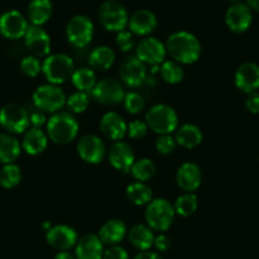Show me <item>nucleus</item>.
Wrapping results in <instances>:
<instances>
[{
  "mask_svg": "<svg viewBox=\"0 0 259 259\" xmlns=\"http://www.w3.org/2000/svg\"><path fill=\"white\" fill-rule=\"evenodd\" d=\"M54 12L51 0H31L28 4V18L31 24L44 26L50 21Z\"/></svg>",
  "mask_w": 259,
  "mask_h": 259,
  "instance_id": "28",
  "label": "nucleus"
},
{
  "mask_svg": "<svg viewBox=\"0 0 259 259\" xmlns=\"http://www.w3.org/2000/svg\"><path fill=\"white\" fill-rule=\"evenodd\" d=\"M177 145L182 146L184 149H194L197 148L203 140L202 131L198 126L193 123H184L183 126L178 127L176 133Z\"/></svg>",
  "mask_w": 259,
  "mask_h": 259,
  "instance_id": "26",
  "label": "nucleus"
},
{
  "mask_svg": "<svg viewBox=\"0 0 259 259\" xmlns=\"http://www.w3.org/2000/svg\"><path fill=\"white\" fill-rule=\"evenodd\" d=\"M103 259H128V253L126 249L119 245H111L104 249Z\"/></svg>",
  "mask_w": 259,
  "mask_h": 259,
  "instance_id": "43",
  "label": "nucleus"
},
{
  "mask_svg": "<svg viewBox=\"0 0 259 259\" xmlns=\"http://www.w3.org/2000/svg\"><path fill=\"white\" fill-rule=\"evenodd\" d=\"M231 3H240V0H229Z\"/></svg>",
  "mask_w": 259,
  "mask_h": 259,
  "instance_id": "50",
  "label": "nucleus"
},
{
  "mask_svg": "<svg viewBox=\"0 0 259 259\" xmlns=\"http://www.w3.org/2000/svg\"><path fill=\"white\" fill-rule=\"evenodd\" d=\"M33 103L39 111L45 113H56L64 106H66V96L59 85L44 84L34 91Z\"/></svg>",
  "mask_w": 259,
  "mask_h": 259,
  "instance_id": "7",
  "label": "nucleus"
},
{
  "mask_svg": "<svg viewBox=\"0 0 259 259\" xmlns=\"http://www.w3.org/2000/svg\"><path fill=\"white\" fill-rule=\"evenodd\" d=\"M89 102H91V96L84 92H75L71 94L69 98H66V107L69 108L70 113H83L88 108Z\"/></svg>",
  "mask_w": 259,
  "mask_h": 259,
  "instance_id": "37",
  "label": "nucleus"
},
{
  "mask_svg": "<svg viewBox=\"0 0 259 259\" xmlns=\"http://www.w3.org/2000/svg\"><path fill=\"white\" fill-rule=\"evenodd\" d=\"M46 134L52 143L65 145L76 139L79 123L70 112H56L47 121Z\"/></svg>",
  "mask_w": 259,
  "mask_h": 259,
  "instance_id": "2",
  "label": "nucleus"
},
{
  "mask_svg": "<svg viewBox=\"0 0 259 259\" xmlns=\"http://www.w3.org/2000/svg\"><path fill=\"white\" fill-rule=\"evenodd\" d=\"M116 60V54L113 50L108 46H98L96 49L92 50L89 54L88 62L93 70H108L112 68V65L114 64Z\"/></svg>",
  "mask_w": 259,
  "mask_h": 259,
  "instance_id": "29",
  "label": "nucleus"
},
{
  "mask_svg": "<svg viewBox=\"0 0 259 259\" xmlns=\"http://www.w3.org/2000/svg\"><path fill=\"white\" fill-rule=\"evenodd\" d=\"M119 79L130 88H138L146 80V66L136 56H128L119 66Z\"/></svg>",
  "mask_w": 259,
  "mask_h": 259,
  "instance_id": "13",
  "label": "nucleus"
},
{
  "mask_svg": "<svg viewBox=\"0 0 259 259\" xmlns=\"http://www.w3.org/2000/svg\"><path fill=\"white\" fill-rule=\"evenodd\" d=\"M246 109H248L250 113L258 114L259 113V93L253 92V93H249L248 98L245 102Z\"/></svg>",
  "mask_w": 259,
  "mask_h": 259,
  "instance_id": "45",
  "label": "nucleus"
},
{
  "mask_svg": "<svg viewBox=\"0 0 259 259\" xmlns=\"http://www.w3.org/2000/svg\"><path fill=\"white\" fill-rule=\"evenodd\" d=\"M21 153V143L12 134H0V163H14L19 158Z\"/></svg>",
  "mask_w": 259,
  "mask_h": 259,
  "instance_id": "30",
  "label": "nucleus"
},
{
  "mask_svg": "<svg viewBox=\"0 0 259 259\" xmlns=\"http://www.w3.org/2000/svg\"><path fill=\"white\" fill-rule=\"evenodd\" d=\"M134 259H163L158 253L150 250H144L139 253Z\"/></svg>",
  "mask_w": 259,
  "mask_h": 259,
  "instance_id": "47",
  "label": "nucleus"
},
{
  "mask_svg": "<svg viewBox=\"0 0 259 259\" xmlns=\"http://www.w3.org/2000/svg\"><path fill=\"white\" fill-rule=\"evenodd\" d=\"M94 24L91 18L83 14L74 16L66 26V38L76 49H84L92 42Z\"/></svg>",
  "mask_w": 259,
  "mask_h": 259,
  "instance_id": "9",
  "label": "nucleus"
},
{
  "mask_svg": "<svg viewBox=\"0 0 259 259\" xmlns=\"http://www.w3.org/2000/svg\"><path fill=\"white\" fill-rule=\"evenodd\" d=\"M160 75L168 84H178L183 80L184 70L179 62L174 60H166L160 66Z\"/></svg>",
  "mask_w": 259,
  "mask_h": 259,
  "instance_id": "35",
  "label": "nucleus"
},
{
  "mask_svg": "<svg viewBox=\"0 0 259 259\" xmlns=\"http://www.w3.org/2000/svg\"><path fill=\"white\" fill-rule=\"evenodd\" d=\"M28 26L26 17L18 11H8L0 16V34L8 39L23 38Z\"/></svg>",
  "mask_w": 259,
  "mask_h": 259,
  "instance_id": "15",
  "label": "nucleus"
},
{
  "mask_svg": "<svg viewBox=\"0 0 259 259\" xmlns=\"http://www.w3.org/2000/svg\"><path fill=\"white\" fill-rule=\"evenodd\" d=\"M176 181L179 188L193 193L202 183V171L197 164L183 163L177 170Z\"/></svg>",
  "mask_w": 259,
  "mask_h": 259,
  "instance_id": "20",
  "label": "nucleus"
},
{
  "mask_svg": "<svg viewBox=\"0 0 259 259\" xmlns=\"http://www.w3.org/2000/svg\"><path fill=\"white\" fill-rule=\"evenodd\" d=\"M246 6L254 12L259 13V0H246Z\"/></svg>",
  "mask_w": 259,
  "mask_h": 259,
  "instance_id": "49",
  "label": "nucleus"
},
{
  "mask_svg": "<svg viewBox=\"0 0 259 259\" xmlns=\"http://www.w3.org/2000/svg\"><path fill=\"white\" fill-rule=\"evenodd\" d=\"M99 128L102 134L113 143L122 140L127 134V123L124 122L123 117L112 111L103 114L99 122Z\"/></svg>",
  "mask_w": 259,
  "mask_h": 259,
  "instance_id": "21",
  "label": "nucleus"
},
{
  "mask_svg": "<svg viewBox=\"0 0 259 259\" xmlns=\"http://www.w3.org/2000/svg\"><path fill=\"white\" fill-rule=\"evenodd\" d=\"M253 22L251 9L244 3H234L225 14V23L231 32L243 33L248 31Z\"/></svg>",
  "mask_w": 259,
  "mask_h": 259,
  "instance_id": "18",
  "label": "nucleus"
},
{
  "mask_svg": "<svg viewBox=\"0 0 259 259\" xmlns=\"http://www.w3.org/2000/svg\"><path fill=\"white\" fill-rule=\"evenodd\" d=\"M98 18L106 31L118 33L128 26L130 17L127 9L119 2L106 0L99 7Z\"/></svg>",
  "mask_w": 259,
  "mask_h": 259,
  "instance_id": "6",
  "label": "nucleus"
},
{
  "mask_svg": "<svg viewBox=\"0 0 259 259\" xmlns=\"http://www.w3.org/2000/svg\"><path fill=\"white\" fill-rule=\"evenodd\" d=\"M148 124L146 122L140 121V119H135V121L130 122L127 124V135H128L130 139L133 140H141L146 136L148 134Z\"/></svg>",
  "mask_w": 259,
  "mask_h": 259,
  "instance_id": "41",
  "label": "nucleus"
},
{
  "mask_svg": "<svg viewBox=\"0 0 259 259\" xmlns=\"http://www.w3.org/2000/svg\"><path fill=\"white\" fill-rule=\"evenodd\" d=\"M235 85L244 93H253L259 89V66L254 62H244L235 73Z\"/></svg>",
  "mask_w": 259,
  "mask_h": 259,
  "instance_id": "22",
  "label": "nucleus"
},
{
  "mask_svg": "<svg viewBox=\"0 0 259 259\" xmlns=\"http://www.w3.org/2000/svg\"><path fill=\"white\" fill-rule=\"evenodd\" d=\"M155 148L158 153L161 154V155H170L176 150L177 141L170 134L159 135V138L155 141Z\"/></svg>",
  "mask_w": 259,
  "mask_h": 259,
  "instance_id": "40",
  "label": "nucleus"
},
{
  "mask_svg": "<svg viewBox=\"0 0 259 259\" xmlns=\"http://www.w3.org/2000/svg\"><path fill=\"white\" fill-rule=\"evenodd\" d=\"M146 206V225L155 231L168 230L176 218L174 206L165 198H155Z\"/></svg>",
  "mask_w": 259,
  "mask_h": 259,
  "instance_id": "5",
  "label": "nucleus"
},
{
  "mask_svg": "<svg viewBox=\"0 0 259 259\" xmlns=\"http://www.w3.org/2000/svg\"><path fill=\"white\" fill-rule=\"evenodd\" d=\"M75 65L73 59L65 54H54L45 57L42 62V74L50 84L60 85L71 79Z\"/></svg>",
  "mask_w": 259,
  "mask_h": 259,
  "instance_id": "3",
  "label": "nucleus"
},
{
  "mask_svg": "<svg viewBox=\"0 0 259 259\" xmlns=\"http://www.w3.org/2000/svg\"><path fill=\"white\" fill-rule=\"evenodd\" d=\"M24 44L36 57H47L51 52V37L42 26L29 24L24 34Z\"/></svg>",
  "mask_w": 259,
  "mask_h": 259,
  "instance_id": "14",
  "label": "nucleus"
},
{
  "mask_svg": "<svg viewBox=\"0 0 259 259\" xmlns=\"http://www.w3.org/2000/svg\"><path fill=\"white\" fill-rule=\"evenodd\" d=\"M46 240L57 250H69L78 243V233L71 226L60 224L51 226L46 233Z\"/></svg>",
  "mask_w": 259,
  "mask_h": 259,
  "instance_id": "17",
  "label": "nucleus"
},
{
  "mask_svg": "<svg viewBox=\"0 0 259 259\" xmlns=\"http://www.w3.org/2000/svg\"><path fill=\"white\" fill-rule=\"evenodd\" d=\"M154 246H155L156 250L159 251H168L171 246V241L165 234H159L158 236H155Z\"/></svg>",
  "mask_w": 259,
  "mask_h": 259,
  "instance_id": "46",
  "label": "nucleus"
},
{
  "mask_svg": "<svg viewBox=\"0 0 259 259\" xmlns=\"http://www.w3.org/2000/svg\"><path fill=\"white\" fill-rule=\"evenodd\" d=\"M29 114L22 106L9 103L0 109V126L12 135L24 134L29 128Z\"/></svg>",
  "mask_w": 259,
  "mask_h": 259,
  "instance_id": "8",
  "label": "nucleus"
},
{
  "mask_svg": "<svg viewBox=\"0 0 259 259\" xmlns=\"http://www.w3.org/2000/svg\"><path fill=\"white\" fill-rule=\"evenodd\" d=\"M22 181V170L17 164H4L0 169V186L6 189H12Z\"/></svg>",
  "mask_w": 259,
  "mask_h": 259,
  "instance_id": "36",
  "label": "nucleus"
},
{
  "mask_svg": "<svg viewBox=\"0 0 259 259\" xmlns=\"http://www.w3.org/2000/svg\"><path fill=\"white\" fill-rule=\"evenodd\" d=\"M71 83L79 92L91 94L97 84V75L92 68L75 69L71 76Z\"/></svg>",
  "mask_w": 259,
  "mask_h": 259,
  "instance_id": "32",
  "label": "nucleus"
},
{
  "mask_svg": "<svg viewBox=\"0 0 259 259\" xmlns=\"http://www.w3.org/2000/svg\"><path fill=\"white\" fill-rule=\"evenodd\" d=\"M78 154L88 164H99L104 160L107 155V148L104 141L97 135H84L79 139Z\"/></svg>",
  "mask_w": 259,
  "mask_h": 259,
  "instance_id": "12",
  "label": "nucleus"
},
{
  "mask_svg": "<svg viewBox=\"0 0 259 259\" xmlns=\"http://www.w3.org/2000/svg\"><path fill=\"white\" fill-rule=\"evenodd\" d=\"M127 226L119 219L107 220L99 229L98 236L106 245H118L127 235Z\"/></svg>",
  "mask_w": 259,
  "mask_h": 259,
  "instance_id": "25",
  "label": "nucleus"
},
{
  "mask_svg": "<svg viewBox=\"0 0 259 259\" xmlns=\"http://www.w3.org/2000/svg\"><path fill=\"white\" fill-rule=\"evenodd\" d=\"M127 236H128L130 243L133 244L134 248L141 251L150 250L151 246L154 245V240H155L153 229L149 228L148 225H144V224L134 225L127 233Z\"/></svg>",
  "mask_w": 259,
  "mask_h": 259,
  "instance_id": "27",
  "label": "nucleus"
},
{
  "mask_svg": "<svg viewBox=\"0 0 259 259\" xmlns=\"http://www.w3.org/2000/svg\"><path fill=\"white\" fill-rule=\"evenodd\" d=\"M55 259H76V256L74 254H71L69 250H60L55 255Z\"/></svg>",
  "mask_w": 259,
  "mask_h": 259,
  "instance_id": "48",
  "label": "nucleus"
},
{
  "mask_svg": "<svg viewBox=\"0 0 259 259\" xmlns=\"http://www.w3.org/2000/svg\"><path fill=\"white\" fill-rule=\"evenodd\" d=\"M21 145L22 150H24L29 155H39L46 150L47 145H49V136L42 128L29 127L23 134Z\"/></svg>",
  "mask_w": 259,
  "mask_h": 259,
  "instance_id": "24",
  "label": "nucleus"
},
{
  "mask_svg": "<svg viewBox=\"0 0 259 259\" xmlns=\"http://www.w3.org/2000/svg\"><path fill=\"white\" fill-rule=\"evenodd\" d=\"M156 26H158V18L155 14L148 9H140L130 17L127 27L134 36L148 37L155 31Z\"/></svg>",
  "mask_w": 259,
  "mask_h": 259,
  "instance_id": "19",
  "label": "nucleus"
},
{
  "mask_svg": "<svg viewBox=\"0 0 259 259\" xmlns=\"http://www.w3.org/2000/svg\"><path fill=\"white\" fill-rule=\"evenodd\" d=\"M173 206L176 215L182 216V218H189V216L196 212L198 207L197 196L192 193V192H186V193L177 198Z\"/></svg>",
  "mask_w": 259,
  "mask_h": 259,
  "instance_id": "33",
  "label": "nucleus"
},
{
  "mask_svg": "<svg viewBox=\"0 0 259 259\" xmlns=\"http://www.w3.org/2000/svg\"><path fill=\"white\" fill-rule=\"evenodd\" d=\"M116 45L123 52H130L131 50H134L136 47L134 34L130 31H124V29L117 33Z\"/></svg>",
  "mask_w": 259,
  "mask_h": 259,
  "instance_id": "42",
  "label": "nucleus"
},
{
  "mask_svg": "<svg viewBox=\"0 0 259 259\" xmlns=\"http://www.w3.org/2000/svg\"><path fill=\"white\" fill-rule=\"evenodd\" d=\"M166 54L171 60L183 65H191L197 61L201 56L200 41L193 33L187 31H178L168 37L165 44Z\"/></svg>",
  "mask_w": 259,
  "mask_h": 259,
  "instance_id": "1",
  "label": "nucleus"
},
{
  "mask_svg": "<svg viewBox=\"0 0 259 259\" xmlns=\"http://www.w3.org/2000/svg\"><path fill=\"white\" fill-rule=\"evenodd\" d=\"M126 196L131 203L136 206L149 205L153 198V191L145 182H135L127 186Z\"/></svg>",
  "mask_w": 259,
  "mask_h": 259,
  "instance_id": "31",
  "label": "nucleus"
},
{
  "mask_svg": "<svg viewBox=\"0 0 259 259\" xmlns=\"http://www.w3.org/2000/svg\"><path fill=\"white\" fill-rule=\"evenodd\" d=\"M108 159L111 165L119 173H130L131 166L135 163V153L131 145L124 141H114L108 150Z\"/></svg>",
  "mask_w": 259,
  "mask_h": 259,
  "instance_id": "16",
  "label": "nucleus"
},
{
  "mask_svg": "<svg viewBox=\"0 0 259 259\" xmlns=\"http://www.w3.org/2000/svg\"><path fill=\"white\" fill-rule=\"evenodd\" d=\"M135 51V56L145 65L156 66V65H161L165 61V45L161 41H159L158 38H155V37H144L136 45Z\"/></svg>",
  "mask_w": 259,
  "mask_h": 259,
  "instance_id": "11",
  "label": "nucleus"
},
{
  "mask_svg": "<svg viewBox=\"0 0 259 259\" xmlns=\"http://www.w3.org/2000/svg\"><path fill=\"white\" fill-rule=\"evenodd\" d=\"M19 68L21 71L28 78H36L39 73L42 71V64L38 60V57L33 56V55H29L26 56L19 64Z\"/></svg>",
  "mask_w": 259,
  "mask_h": 259,
  "instance_id": "39",
  "label": "nucleus"
},
{
  "mask_svg": "<svg viewBox=\"0 0 259 259\" xmlns=\"http://www.w3.org/2000/svg\"><path fill=\"white\" fill-rule=\"evenodd\" d=\"M29 123H31L32 127H36V128H42L44 124L47 123V118L45 112L42 111H36L33 113L29 114Z\"/></svg>",
  "mask_w": 259,
  "mask_h": 259,
  "instance_id": "44",
  "label": "nucleus"
},
{
  "mask_svg": "<svg viewBox=\"0 0 259 259\" xmlns=\"http://www.w3.org/2000/svg\"><path fill=\"white\" fill-rule=\"evenodd\" d=\"M130 173L138 182H146L150 181L155 176L156 166L154 161L150 160L149 158H141L135 160V163L131 166Z\"/></svg>",
  "mask_w": 259,
  "mask_h": 259,
  "instance_id": "34",
  "label": "nucleus"
},
{
  "mask_svg": "<svg viewBox=\"0 0 259 259\" xmlns=\"http://www.w3.org/2000/svg\"><path fill=\"white\" fill-rule=\"evenodd\" d=\"M124 89L122 83L113 78H107L103 80L97 81L96 87L91 92V98L97 103L103 106H114L123 102Z\"/></svg>",
  "mask_w": 259,
  "mask_h": 259,
  "instance_id": "10",
  "label": "nucleus"
},
{
  "mask_svg": "<svg viewBox=\"0 0 259 259\" xmlns=\"http://www.w3.org/2000/svg\"><path fill=\"white\" fill-rule=\"evenodd\" d=\"M104 244L96 234L81 236L75 245L76 259H103Z\"/></svg>",
  "mask_w": 259,
  "mask_h": 259,
  "instance_id": "23",
  "label": "nucleus"
},
{
  "mask_svg": "<svg viewBox=\"0 0 259 259\" xmlns=\"http://www.w3.org/2000/svg\"><path fill=\"white\" fill-rule=\"evenodd\" d=\"M145 119L149 128L159 135L171 134L178 128V114L168 104L159 103L153 106L146 113Z\"/></svg>",
  "mask_w": 259,
  "mask_h": 259,
  "instance_id": "4",
  "label": "nucleus"
},
{
  "mask_svg": "<svg viewBox=\"0 0 259 259\" xmlns=\"http://www.w3.org/2000/svg\"><path fill=\"white\" fill-rule=\"evenodd\" d=\"M123 106L128 113L138 114L145 107V99L138 92H128V93L124 94Z\"/></svg>",
  "mask_w": 259,
  "mask_h": 259,
  "instance_id": "38",
  "label": "nucleus"
}]
</instances>
